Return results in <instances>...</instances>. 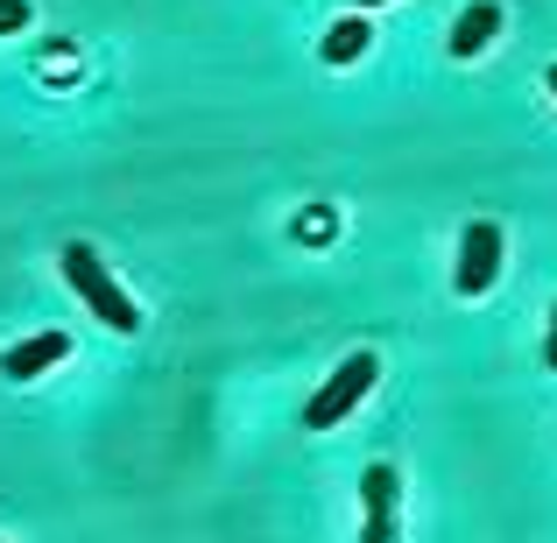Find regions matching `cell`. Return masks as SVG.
<instances>
[{"instance_id": "cell-5", "label": "cell", "mask_w": 557, "mask_h": 543, "mask_svg": "<svg viewBox=\"0 0 557 543\" xmlns=\"http://www.w3.org/2000/svg\"><path fill=\"white\" fill-rule=\"evenodd\" d=\"M502 36V0H473V8H459V22H451V36H445V50L459 57V64H473L487 42Z\"/></svg>"}, {"instance_id": "cell-4", "label": "cell", "mask_w": 557, "mask_h": 543, "mask_svg": "<svg viewBox=\"0 0 557 543\" xmlns=\"http://www.w3.org/2000/svg\"><path fill=\"white\" fill-rule=\"evenodd\" d=\"M395 502H403V473H395L388 459H374L368 473H360V508H368L360 543H395Z\"/></svg>"}, {"instance_id": "cell-12", "label": "cell", "mask_w": 557, "mask_h": 543, "mask_svg": "<svg viewBox=\"0 0 557 543\" xmlns=\"http://www.w3.org/2000/svg\"><path fill=\"white\" fill-rule=\"evenodd\" d=\"M550 92H557V64H550Z\"/></svg>"}, {"instance_id": "cell-7", "label": "cell", "mask_w": 557, "mask_h": 543, "mask_svg": "<svg viewBox=\"0 0 557 543\" xmlns=\"http://www.w3.org/2000/svg\"><path fill=\"white\" fill-rule=\"evenodd\" d=\"M368 42H374V22H368V14H346V22L325 28V50H318V57H325V64H354Z\"/></svg>"}, {"instance_id": "cell-2", "label": "cell", "mask_w": 557, "mask_h": 543, "mask_svg": "<svg viewBox=\"0 0 557 543\" xmlns=\"http://www.w3.org/2000/svg\"><path fill=\"white\" fill-rule=\"evenodd\" d=\"M374 381H381V360H374V354H346L339 367H332L325 388H318L311 403H304V431H332L339 417H354L360 395H368Z\"/></svg>"}, {"instance_id": "cell-9", "label": "cell", "mask_w": 557, "mask_h": 543, "mask_svg": "<svg viewBox=\"0 0 557 543\" xmlns=\"http://www.w3.org/2000/svg\"><path fill=\"white\" fill-rule=\"evenodd\" d=\"M28 14H36L28 0H0V36H22V28H28Z\"/></svg>"}, {"instance_id": "cell-8", "label": "cell", "mask_w": 557, "mask_h": 543, "mask_svg": "<svg viewBox=\"0 0 557 543\" xmlns=\"http://www.w3.org/2000/svg\"><path fill=\"white\" fill-rule=\"evenodd\" d=\"M332 233H339V212H332V205H311V212H304V240H332Z\"/></svg>"}, {"instance_id": "cell-3", "label": "cell", "mask_w": 557, "mask_h": 543, "mask_svg": "<svg viewBox=\"0 0 557 543\" xmlns=\"http://www.w3.org/2000/svg\"><path fill=\"white\" fill-rule=\"evenodd\" d=\"M494 275H502V226L494 219H473L459 233V297H487Z\"/></svg>"}, {"instance_id": "cell-11", "label": "cell", "mask_w": 557, "mask_h": 543, "mask_svg": "<svg viewBox=\"0 0 557 543\" xmlns=\"http://www.w3.org/2000/svg\"><path fill=\"white\" fill-rule=\"evenodd\" d=\"M354 8H360V14H368V8H381V0H354Z\"/></svg>"}, {"instance_id": "cell-10", "label": "cell", "mask_w": 557, "mask_h": 543, "mask_svg": "<svg viewBox=\"0 0 557 543\" xmlns=\"http://www.w3.org/2000/svg\"><path fill=\"white\" fill-rule=\"evenodd\" d=\"M544 367L557 374V311H550V332H544Z\"/></svg>"}, {"instance_id": "cell-1", "label": "cell", "mask_w": 557, "mask_h": 543, "mask_svg": "<svg viewBox=\"0 0 557 543\" xmlns=\"http://www.w3.org/2000/svg\"><path fill=\"white\" fill-rule=\"evenodd\" d=\"M64 275H71V289L85 297V311L99 318L107 332H141V311L127 304V289L107 275V261H99V247H85V240H71L64 247Z\"/></svg>"}, {"instance_id": "cell-6", "label": "cell", "mask_w": 557, "mask_h": 543, "mask_svg": "<svg viewBox=\"0 0 557 543\" xmlns=\"http://www.w3.org/2000/svg\"><path fill=\"white\" fill-rule=\"evenodd\" d=\"M64 354H71V332H36V340H22V346L0 354V374L8 381H36L42 367H57Z\"/></svg>"}]
</instances>
